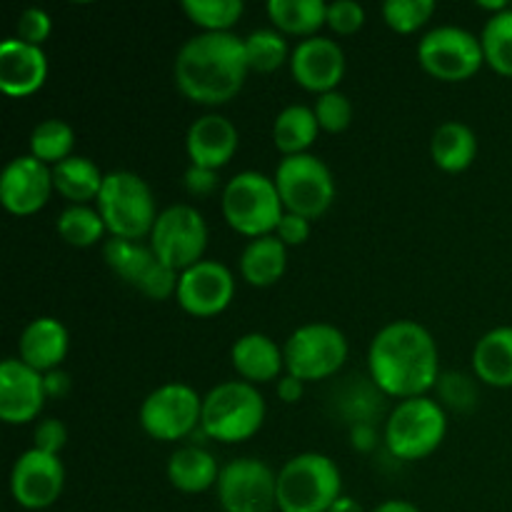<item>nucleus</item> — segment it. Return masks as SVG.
<instances>
[{
	"mask_svg": "<svg viewBox=\"0 0 512 512\" xmlns=\"http://www.w3.org/2000/svg\"><path fill=\"white\" fill-rule=\"evenodd\" d=\"M318 133L320 125L313 108L300 103L280 110L273 123V143L283 153V158L308 153L315 140H318Z\"/></svg>",
	"mask_w": 512,
	"mask_h": 512,
	"instance_id": "nucleus-30",
	"label": "nucleus"
},
{
	"mask_svg": "<svg viewBox=\"0 0 512 512\" xmlns=\"http://www.w3.org/2000/svg\"><path fill=\"white\" fill-rule=\"evenodd\" d=\"M280 238V243L285 248H295V245H305L310 240V220L303 218V215H295L285 210V215L280 218L275 233Z\"/></svg>",
	"mask_w": 512,
	"mask_h": 512,
	"instance_id": "nucleus-42",
	"label": "nucleus"
},
{
	"mask_svg": "<svg viewBox=\"0 0 512 512\" xmlns=\"http://www.w3.org/2000/svg\"><path fill=\"white\" fill-rule=\"evenodd\" d=\"M285 373L303 383L333 378L350 355L348 338L330 323H305L295 328L283 343Z\"/></svg>",
	"mask_w": 512,
	"mask_h": 512,
	"instance_id": "nucleus-8",
	"label": "nucleus"
},
{
	"mask_svg": "<svg viewBox=\"0 0 512 512\" xmlns=\"http://www.w3.org/2000/svg\"><path fill=\"white\" fill-rule=\"evenodd\" d=\"M70 350L68 328L58 318L40 315L30 320L18 340V358L38 373H50L63 365Z\"/></svg>",
	"mask_w": 512,
	"mask_h": 512,
	"instance_id": "nucleus-22",
	"label": "nucleus"
},
{
	"mask_svg": "<svg viewBox=\"0 0 512 512\" xmlns=\"http://www.w3.org/2000/svg\"><path fill=\"white\" fill-rule=\"evenodd\" d=\"M55 228H58L60 238L73 248H93L108 233L98 208H90V205H68L58 215Z\"/></svg>",
	"mask_w": 512,
	"mask_h": 512,
	"instance_id": "nucleus-33",
	"label": "nucleus"
},
{
	"mask_svg": "<svg viewBox=\"0 0 512 512\" xmlns=\"http://www.w3.org/2000/svg\"><path fill=\"white\" fill-rule=\"evenodd\" d=\"M288 270V248L278 235H263L250 240L240 253V275L253 288H270L280 283Z\"/></svg>",
	"mask_w": 512,
	"mask_h": 512,
	"instance_id": "nucleus-27",
	"label": "nucleus"
},
{
	"mask_svg": "<svg viewBox=\"0 0 512 512\" xmlns=\"http://www.w3.org/2000/svg\"><path fill=\"white\" fill-rule=\"evenodd\" d=\"M365 25V8L355 0L328 3V28L338 35H353Z\"/></svg>",
	"mask_w": 512,
	"mask_h": 512,
	"instance_id": "nucleus-40",
	"label": "nucleus"
},
{
	"mask_svg": "<svg viewBox=\"0 0 512 512\" xmlns=\"http://www.w3.org/2000/svg\"><path fill=\"white\" fill-rule=\"evenodd\" d=\"M475 378L490 388H512V325L488 330L473 348Z\"/></svg>",
	"mask_w": 512,
	"mask_h": 512,
	"instance_id": "nucleus-25",
	"label": "nucleus"
},
{
	"mask_svg": "<svg viewBox=\"0 0 512 512\" xmlns=\"http://www.w3.org/2000/svg\"><path fill=\"white\" fill-rule=\"evenodd\" d=\"M245 58H248L250 73H275L290 63L293 50L288 48V40L275 28H258L243 38Z\"/></svg>",
	"mask_w": 512,
	"mask_h": 512,
	"instance_id": "nucleus-31",
	"label": "nucleus"
},
{
	"mask_svg": "<svg viewBox=\"0 0 512 512\" xmlns=\"http://www.w3.org/2000/svg\"><path fill=\"white\" fill-rule=\"evenodd\" d=\"M240 145V133L230 118L220 113L200 115L185 135L190 165L220 170L235 158Z\"/></svg>",
	"mask_w": 512,
	"mask_h": 512,
	"instance_id": "nucleus-21",
	"label": "nucleus"
},
{
	"mask_svg": "<svg viewBox=\"0 0 512 512\" xmlns=\"http://www.w3.org/2000/svg\"><path fill=\"white\" fill-rule=\"evenodd\" d=\"M243 38L235 33H198L180 45L173 78L190 103L225 105L243 90L248 78Z\"/></svg>",
	"mask_w": 512,
	"mask_h": 512,
	"instance_id": "nucleus-2",
	"label": "nucleus"
},
{
	"mask_svg": "<svg viewBox=\"0 0 512 512\" xmlns=\"http://www.w3.org/2000/svg\"><path fill=\"white\" fill-rule=\"evenodd\" d=\"M180 8L203 33H233L245 13L243 0H183Z\"/></svg>",
	"mask_w": 512,
	"mask_h": 512,
	"instance_id": "nucleus-34",
	"label": "nucleus"
},
{
	"mask_svg": "<svg viewBox=\"0 0 512 512\" xmlns=\"http://www.w3.org/2000/svg\"><path fill=\"white\" fill-rule=\"evenodd\" d=\"M48 80V55L38 45L20 38H5L0 43V90L8 98H28L38 93Z\"/></svg>",
	"mask_w": 512,
	"mask_h": 512,
	"instance_id": "nucleus-20",
	"label": "nucleus"
},
{
	"mask_svg": "<svg viewBox=\"0 0 512 512\" xmlns=\"http://www.w3.org/2000/svg\"><path fill=\"white\" fill-rule=\"evenodd\" d=\"M53 193V168L30 153L10 160L0 175V203L10 215H35Z\"/></svg>",
	"mask_w": 512,
	"mask_h": 512,
	"instance_id": "nucleus-17",
	"label": "nucleus"
},
{
	"mask_svg": "<svg viewBox=\"0 0 512 512\" xmlns=\"http://www.w3.org/2000/svg\"><path fill=\"white\" fill-rule=\"evenodd\" d=\"M68 445V428L58 418H45L33 430V448L40 453L58 455Z\"/></svg>",
	"mask_w": 512,
	"mask_h": 512,
	"instance_id": "nucleus-41",
	"label": "nucleus"
},
{
	"mask_svg": "<svg viewBox=\"0 0 512 512\" xmlns=\"http://www.w3.org/2000/svg\"><path fill=\"white\" fill-rule=\"evenodd\" d=\"M430 158L443 173H463L478 158V135L460 120H448L430 138Z\"/></svg>",
	"mask_w": 512,
	"mask_h": 512,
	"instance_id": "nucleus-26",
	"label": "nucleus"
},
{
	"mask_svg": "<svg viewBox=\"0 0 512 512\" xmlns=\"http://www.w3.org/2000/svg\"><path fill=\"white\" fill-rule=\"evenodd\" d=\"M478 8L490 10L493 15H498L503 13V10H508L510 3H505V0H478Z\"/></svg>",
	"mask_w": 512,
	"mask_h": 512,
	"instance_id": "nucleus-49",
	"label": "nucleus"
},
{
	"mask_svg": "<svg viewBox=\"0 0 512 512\" xmlns=\"http://www.w3.org/2000/svg\"><path fill=\"white\" fill-rule=\"evenodd\" d=\"M275 393H278V398L283 400V403L293 405V403H298L300 398H303L305 383H303V380L295 378V375L285 373L283 378H280L278 383H275Z\"/></svg>",
	"mask_w": 512,
	"mask_h": 512,
	"instance_id": "nucleus-46",
	"label": "nucleus"
},
{
	"mask_svg": "<svg viewBox=\"0 0 512 512\" xmlns=\"http://www.w3.org/2000/svg\"><path fill=\"white\" fill-rule=\"evenodd\" d=\"M485 63L495 73L512 78V10H503L498 15H490L480 33Z\"/></svg>",
	"mask_w": 512,
	"mask_h": 512,
	"instance_id": "nucleus-35",
	"label": "nucleus"
},
{
	"mask_svg": "<svg viewBox=\"0 0 512 512\" xmlns=\"http://www.w3.org/2000/svg\"><path fill=\"white\" fill-rule=\"evenodd\" d=\"M368 373L388 398H423L440 378V350L433 333L415 320H393L370 340Z\"/></svg>",
	"mask_w": 512,
	"mask_h": 512,
	"instance_id": "nucleus-1",
	"label": "nucleus"
},
{
	"mask_svg": "<svg viewBox=\"0 0 512 512\" xmlns=\"http://www.w3.org/2000/svg\"><path fill=\"white\" fill-rule=\"evenodd\" d=\"M65 490V465L58 455L30 448L10 470V495L25 510H48Z\"/></svg>",
	"mask_w": 512,
	"mask_h": 512,
	"instance_id": "nucleus-15",
	"label": "nucleus"
},
{
	"mask_svg": "<svg viewBox=\"0 0 512 512\" xmlns=\"http://www.w3.org/2000/svg\"><path fill=\"white\" fill-rule=\"evenodd\" d=\"M215 495L223 512H273L278 510V473L258 458L230 460L220 470Z\"/></svg>",
	"mask_w": 512,
	"mask_h": 512,
	"instance_id": "nucleus-14",
	"label": "nucleus"
},
{
	"mask_svg": "<svg viewBox=\"0 0 512 512\" xmlns=\"http://www.w3.org/2000/svg\"><path fill=\"white\" fill-rule=\"evenodd\" d=\"M313 113L318 118L320 130H325V133H345L353 123V103L343 90H330V93L318 95Z\"/></svg>",
	"mask_w": 512,
	"mask_h": 512,
	"instance_id": "nucleus-38",
	"label": "nucleus"
},
{
	"mask_svg": "<svg viewBox=\"0 0 512 512\" xmlns=\"http://www.w3.org/2000/svg\"><path fill=\"white\" fill-rule=\"evenodd\" d=\"M43 383H45V395H48V398L63 400L65 395L70 393V385H73V380H70V375L65 373L63 368H58V370H50V373H45Z\"/></svg>",
	"mask_w": 512,
	"mask_h": 512,
	"instance_id": "nucleus-45",
	"label": "nucleus"
},
{
	"mask_svg": "<svg viewBox=\"0 0 512 512\" xmlns=\"http://www.w3.org/2000/svg\"><path fill=\"white\" fill-rule=\"evenodd\" d=\"M75 130L65 120L48 118L38 123L30 133V155L45 165H58L73 155Z\"/></svg>",
	"mask_w": 512,
	"mask_h": 512,
	"instance_id": "nucleus-32",
	"label": "nucleus"
},
{
	"mask_svg": "<svg viewBox=\"0 0 512 512\" xmlns=\"http://www.w3.org/2000/svg\"><path fill=\"white\" fill-rule=\"evenodd\" d=\"M328 512H365V508L358 500L350 498V495H343V498L335 500V505Z\"/></svg>",
	"mask_w": 512,
	"mask_h": 512,
	"instance_id": "nucleus-48",
	"label": "nucleus"
},
{
	"mask_svg": "<svg viewBox=\"0 0 512 512\" xmlns=\"http://www.w3.org/2000/svg\"><path fill=\"white\" fill-rule=\"evenodd\" d=\"M45 400L43 373L20 358H5L0 365V420L5 425H25L38 420Z\"/></svg>",
	"mask_w": 512,
	"mask_h": 512,
	"instance_id": "nucleus-19",
	"label": "nucleus"
},
{
	"mask_svg": "<svg viewBox=\"0 0 512 512\" xmlns=\"http://www.w3.org/2000/svg\"><path fill=\"white\" fill-rule=\"evenodd\" d=\"M448 435V415L438 400L410 398L400 400L385 420V448L395 460L415 463L433 455Z\"/></svg>",
	"mask_w": 512,
	"mask_h": 512,
	"instance_id": "nucleus-7",
	"label": "nucleus"
},
{
	"mask_svg": "<svg viewBox=\"0 0 512 512\" xmlns=\"http://www.w3.org/2000/svg\"><path fill=\"white\" fill-rule=\"evenodd\" d=\"M370 512H423V510H420L415 503H410V500L393 498V500H385V503L375 505Z\"/></svg>",
	"mask_w": 512,
	"mask_h": 512,
	"instance_id": "nucleus-47",
	"label": "nucleus"
},
{
	"mask_svg": "<svg viewBox=\"0 0 512 512\" xmlns=\"http://www.w3.org/2000/svg\"><path fill=\"white\" fill-rule=\"evenodd\" d=\"M105 173L85 155H70L63 163L53 165V188L68 205L95 203L103 188Z\"/></svg>",
	"mask_w": 512,
	"mask_h": 512,
	"instance_id": "nucleus-28",
	"label": "nucleus"
},
{
	"mask_svg": "<svg viewBox=\"0 0 512 512\" xmlns=\"http://www.w3.org/2000/svg\"><path fill=\"white\" fill-rule=\"evenodd\" d=\"M350 445L358 453H373L378 448V430L375 423H358L350 428Z\"/></svg>",
	"mask_w": 512,
	"mask_h": 512,
	"instance_id": "nucleus-44",
	"label": "nucleus"
},
{
	"mask_svg": "<svg viewBox=\"0 0 512 512\" xmlns=\"http://www.w3.org/2000/svg\"><path fill=\"white\" fill-rule=\"evenodd\" d=\"M105 265L115 273V278L123 280L148 300H168L175 298L180 273L163 263L153 253L150 245L135 243V240L110 238L103 245Z\"/></svg>",
	"mask_w": 512,
	"mask_h": 512,
	"instance_id": "nucleus-13",
	"label": "nucleus"
},
{
	"mask_svg": "<svg viewBox=\"0 0 512 512\" xmlns=\"http://www.w3.org/2000/svg\"><path fill=\"white\" fill-rule=\"evenodd\" d=\"M235 298V278L228 265L218 260H200L178 278L175 300L193 318H215L225 313Z\"/></svg>",
	"mask_w": 512,
	"mask_h": 512,
	"instance_id": "nucleus-16",
	"label": "nucleus"
},
{
	"mask_svg": "<svg viewBox=\"0 0 512 512\" xmlns=\"http://www.w3.org/2000/svg\"><path fill=\"white\" fill-rule=\"evenodd\" d=\"M268 18L275 30L298 38H315L320 28L328 25V3L325 0H270Z\"/></svg>",
	"mask_w": 512,
	"mask_h": 512,
	"instance_id": "nucleus-29",
	"label": "nucleus"
},
{
	"mask_svg": "<svg viewBox=\"0 0 512 512\" xmlns=\"http://www.w3.org/2000/svg\"><path fill=\"white\" fill-rule=\"evenodd\" d=\"M220 210L225 223L250 240L273 235L285 215L278 185L258 170H243L223 185Z\"/></svg>",
	"mask_w": 512,
	"mask_h": 512,
	"instance_id": "nucleus-5",
	"label": "nucleus"
},
{
	"mask_svg": "<svg viewBox=\"0 0 512 512\" xmlns=\"http://www.w3.org/2000/svg\"><path fill=\"white\" fill-rule=\"evenodd\" d=\"M345 50L340 48L338 40L315 35V38L300 40L290 55V73L300 88L310 93H330L338 90L340 80L345 78Z\"/></svg>",
	"mask_w": 512,
	"mask_h": 512,
	"instance_id": "nucleus-18",
	"label": "nucleus"
},
{
	"mask_svg": "<svg viewBox=\"0 0 512 512\" xmlns=\"http://www.w3.org/2000/svg\"><path fill=\"white\" fill-rule=\"evenodd\" d=\"M265 413H268V405L258 385H250L245 380H225L203 395L200 428L210 440H218V443H245L260 433Z\"/></svg>",
	"mask_w": 512,
	"mask_h": 512,
	"instance_id": "nucleus-3",
	"label": "nucleus"
},
{
	"mask_svg": "<svg viewBox=\"0 0 512 512\" xmlns=\"http://www.w3.org/2000/svg\"><path fill=\"white\" fill-rule=\"evenodd\" d=\"M285 210L303 218H323L335 200L333 170L318 155L303 153L283 158L273 175Z\"/></svg>",
	"mask_w": 512,
	"mask_h": 512,
	"instance_id": "nucleus-9",
	"label": "nucleus"
},
{
	"mask_svg": "<svg viewBox=\"0 0 512 512\" xmlns=\"http://www.w3.org/2000/svg\"><path fill=\"white\" fill-rule=\"evenodd\" d=\"M208 235V223H205L203 213L193 205L180 203L160 210L158 220L150 230L148 245L168 268L183 273L205 260Z\"/></svg>",
	"mask_w": 512,
	"mask_h": 512,
	"instance_id": "nucleus-10",
	"label": "nucleus"
},
{
	"mask_svg": "<svg viewBox=\"0 0 512 512\" xmlns=\"http://www.w3.org/2000/svg\"><path fill=\"white\" fill-rule=\"evenodd\" d=\"M230 363L250 385L278 383L285 375L283 348L265 333H245L230 348Z\"/></svg>",
	"mask_w": 512,
	"mask_h": 512,
	"instance_id": "nucleus-23",
	"label": "nucleus"
},
{
	"mask_svg": "<svg viewBox=\"0 0 512 512\" xmlns=\"http://www.w3.org/2000/svg\"><path fill=\"white\" fill-rule=\"evenodd\" d=\"M510 10H512V3H510Z\"/></svg>",
	"mask_w": 512,
	"mask_h": 512,
	"instance_id": "nucleus-50",
	"label": "nucleus"
},
{
	"mask_svg": "<svg viewBox=\"0 0 512 512\" xmlns=\"http://www.w3.org/2000/svg\"><path fill=\"white\" fill-rule=\"evenodd\" d=\"M53 33V20H50L48 10L43 8H28L20 13L18 23H15V38H20L23 43L38 45L43 48L45 40Z\"/></svg>",
	"mask_w": 512,
	"mask_h": 512,
	"instance_id": "nucleus-39",
	"label": "nucleus"
},
{
	"mask_svg": "<svg viewBox=\"0 0 512 512\" xmlns=\"http://www.w3.org/2000/svg\"><path fill=\"white\" fill-rule=\"evenodd\" d=\"M478 378L468 373H458V370H445L440 373L435 390H438V403L443 408L458 410V413H468L478 405Z\"/></svg>",
	"mask_w": 512,
	"mask_h": 512,
	"instance_id": "nucleus-37",
	"label": "nucleus"
},
{
	"mask_svg": "<svg viewBox=\"0 0 512 512\" xmlns=\"http://www.w3.org/2000/svg\"><path fill=\"white\" fill-rule=\"evenodd\" d=\"M343 498V475L323 453H300L278 470L280 512H328Z\"/></svg>",
	"mask_w": 512,
	"mask_h": 512,
	"instance_id": "nucleus-6",
	"label": "nucleus"
},
{
	"mask_svg": "<svg viewBox=\"0 0 512 512\" xmlns=\"http://www.w3.org/2000/svg\"><path fill=\"white\" fill-rule=\"evenodd\" d=\"M435 13L433 0H385L383 20L390 30L410 35L423 28Z\"/></svg>",
	"mask_w": 512,
	"mask_h": 512,
	"instance_id": "nucleus-36",
	"label": "nucleus"
},
{
	"mask_svg": "<svg viewBox=\"0 0 512 512\" xmlns=\"http://www.w3.org/2000/svg\"><path fill=\"white\" fill-rule=\"evenodd\" d=\"M203 398L188 383H165L155 388L140 405V428L163 443L188 440L200 428Z\"/></svg>",
	"mask_w": 512,
	"mask_h": 512,
	"instance_id": "nucleus-12",
	"label": "nucleus"
},
{
	"mask_svg": "<svg viewBox=\"0 0 512 512\" xmlns=\"http://www.w3.org/2000/svg\"><path fill=\"white\" fill-rule=\"evenodd\" d=\"M220 465L205 445H183L168 460V480L185 495L208 493L218 485Z\"/></svg>",
	"mask_w": 512,
	"mask_h": 512,
	"instance_id": "nucleus-24",
	"label": "nucleus"
},
{
	"mask_svg": "<svg viewBox=\"0 0 512 512\" xmlns=\"http://www.w3.org/2000/svg\"><path fill=\"white\" fill-rule=\"evenodd\" d=\"M183 183L190 195H195V198H208V195H213L220 185L218 170L200 168V165H188Z\"/></svg>",
	"mask_w": 512,
	"mask_h": 512,
	"instance_id": "nucleus-43",
	"label": "nucleus"
},
{
	"mask_svg": "<svg viewBox=\"0 0 512 512\" xmlns=\"http://www.w3.org/2000/svg\"><path fill=\"white\" fill-rule=\"evenodd\" d=\"M95 208H98L110 238L135 240V243L150 238V230L160 215L153 190L145 183V178H140L133 170L105 173Z\"/></svg>",
	"mask_w": 512,
	"mask_h": 512,
	"instance_id": "nucleus-4",
	"label": "nucleus"
},
{
	"mask_svg": "<svg viewBox=\"0 0 512 512\" xmlns=\"http://www.w3.org/2000/svg\"><path fill=\"white\" fill-rule=\"evenodd\" d=\"M420 68L443 83L470 80L485 63L480 38L458 25H438L418 43Z\"/></svg>",
	"mask_w": 512,
	"mask_h": 512,
	"instance_id": "nucleus-11",
	"label": "nucleus"
}]
</instances>
